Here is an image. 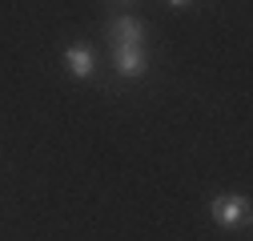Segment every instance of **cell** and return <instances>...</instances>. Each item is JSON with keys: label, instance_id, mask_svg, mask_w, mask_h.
Wrapping results in <instances>:
<instances>
[{"label": "cell", "instance_id": "3", "mask_svg": "<svg viewBox=\"0 0 253 241\" xmlns=\"http://www.w3.org/2000/svg\"><path fill=\"white\" fill-rule=\"evenodd\" d=\"M141 40H145V24H141V20L117 16V20L109 24V44H113V48H121V44H141Z\"/></svg>", "mask_w": 253, "mask_h": 241}, {"label": "cell", "instance_id": "2", "mask_svg": "<svg viewBox=\"0 0 253 241\" xmlns=\"http://www.w3.org/2000/svg\"><path fill=\"white\" fill-rule=\"evenodd\" d=\"M113 65L121 77H141L149 69V56L141 44H121V48H113Z\"/></svg>", "mask_w": 253, "mask_h": 241}, {"label": "cell", "instance_id": "4", "mask_svg": "<svg viewBox=\"0 0 253 241\" xmlns=\"http://www.w3.org/2000/svg\"><path fill=\"white\" fill-rule=\"evenodd\" d=\"M65 65H69V73L73 77H92V65H97V60H92V48L88 44H73L69 52H65Z\"/></svg>", "mask_w": 253, "mask_h": 241}, {"label": "cell", "instance_id": "1", "mask_svg": "<svg viewBox=\"0 0 253 241\" xmlns=\"http://www.w3.org/2000/svg\"><path fill=\"white\" fill-rule=\"evenodd\" d=\"M213 221L217 225H225V229H233V225H245L249 221V197H213Z\"/></svg>", "mask_w": 253, "mask_h": 241}, {"label": "cell", "instance_id": "5", "mask_svg": "<svg viewBox=\"0 0 253 241\" xmlns=\"http://www.w3.org/2000/svg\"><path fill=\"white\" fill-rule=\"evenodd\" d=\"M169 4H189V0H169Z\"/></svg>", "mask_w": 253, "mask_h": 241}]
</instances>
